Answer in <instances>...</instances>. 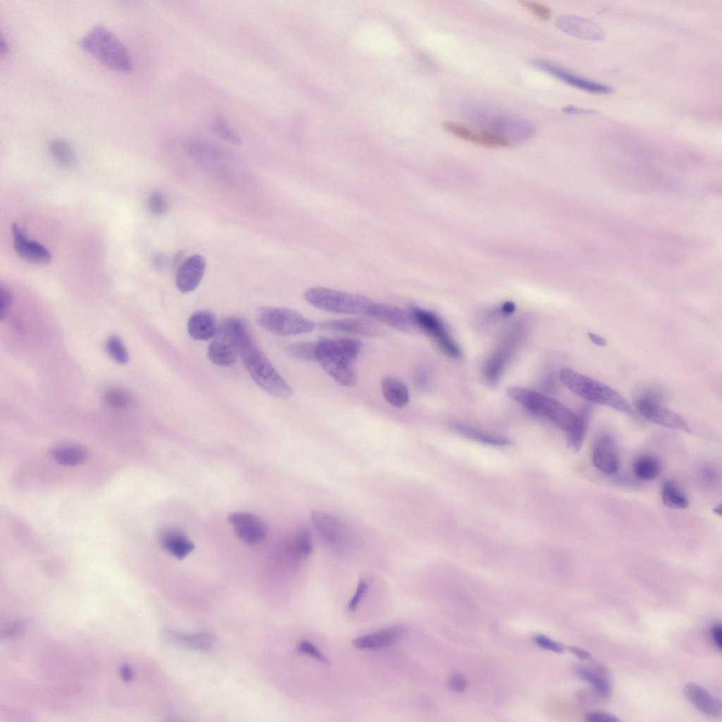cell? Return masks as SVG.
<instances>
[{
  "mask_svg": "<svg viewBox=\"0 0 722 722\" xmlns=\"http://www.w3.org/2000/svg\"><path fill=\"white\" fill-rule=\"evenodd\" d=\"M508 395L530 411L543 416L563 429L569 447L577 451L582 446L592 412L585 405L576 414L560 402L537 391L518 386H510Z\"/></svg>",
  "mask_w": 722,
  "mask_h": 722,
  "instance_id": "6da1fadb",
  "label": "cell"
},
{
  "mask_svg": "<svg viewBox=\"0 0 722 722\" xmlns=\"http://www.w3.org/2000/svg\"><path fill=\"white\" fill-rule=\"evenodd\" d=\"M237 344L244 366L256 384L279 398H286L292 396L291 387L259 348L243 320L238 328Z\"/></svg>",
  "mask_w": 722,
  "mask_h": 722,
  "instance_id": "7a4b0ae2",
  "label": "cell"
},
{
  "mask_svg": "<svg viewBox=\"0 0 722 722\" xmlns=\"http://www.w3.org/2000/svg\"><path fill=\"white\" fill-rule=\"evenodd\" d=\"M80 46L104 66L119 72L132 68L128 51L123 42L102 25L92 27L80 41Z\"/></svg>",
  "mask_w": 722,
  "mask_h": 722,
  "instance_id": "3957f363",
  "label": "cell"
},
{
  "mask_svg": "<svg viewBox=\"0 0 722 722\" xmlns=\"http://www.w3.org/2000/svg\"><path fill=\"white\" fill-rule=\"evenodd\" d=\"M559 376L570 391L583 399L621 412H632L627 400L610 386L569 368L562 369Z\"/></svg>",
  "mask_w": 722,
  "mask_h": 722,
  "instance_id": "277c9868",
  "label": "cell"
},
{
  "mask_svg": "<svg viewBox=\"0 0 722 722\" xmlns=\"http://www.w3.org/2000/svg\"><path fill=\"white\" fill-rule=\"evenodd\" d=\"M305 298L311 305L321 310L346 314L366 315L372 301L362 295L323 287L307 289Z\"/></svg>",
  "mask_w": 722,
  "mask_h": 722,
  "instance_id": "5b68a950",
  "label": "cell"
},
{
  "mask_svg": "<svg viewBox=\"0 0 722 722\" xmlns=\"http://www.w3.org/2000/svg\"><path fill=\"white\" fill-rule=\"evenodd\" d=\"M256 319L267 331L279 336H293L311 332L314 322L300 313L285 307L262 306Z\"/></svg>",
  "mask_w": 722,
  "mask_h": 722,
  "instance_id": "8992f818",
  "label": "cell"
},
{
  "mask_svg": "<svg viewBox=\"0 0 722 722\" xmlns=\"http://www.w3.org/2000/svg\"><path fill=\"white\" fill-rule=\"evenodd\" d=\"M662 396L656 391H647L635 401L639 413L656 424L687 433L691 430L686 421L675 412L661 405Z\"/></svg>",
  "mask_w": 722,
  "mask_h": 722,
  "instance_id": "52a82bcc",
  "label": "cell"
},
{
  "mask_svg": "<svg viewBox=\"0 0 722 722\" xmlns=\"http://www.w3.org/2000/svg\"><path fill=\"white\" fill-rule=\"evenodd\" d=\"M237 317L225 319L218 326L216 333L207 349L209 360L220 367L233 365L239 355L236 338Z\"/></svg>",
  "mask_w": 722,
  "mask_h": 722,
  "instance_id": "ba28073f",
  "label": "cell"
},
{
  "mask_svg": "<svg viewBox=\"0 0 722 722\" xmlns=\"http://www.w3.org/2000/svg\"><path fill=\"white\" fill-rule=\"evenodd\" d=\"M471 114L473 119L482 125L489 126L492 130L504 137L511 143L513 140H522L531 137L535 128L528 121L512 116H494L489 112L474 109Z\"/></svg>",
  "mask_w": 722,
  "mask_h": 722,
  "instance_id": "9c48e42d",
  "label": "cell"
},
{
  "mask_svg": "<svg viewBox=\"0 0 722 722\" xmlns=\"http://www.w3.org/2000/svg\"><path fill=\"white\" fill-rule=\"evenodd\" d=\"M317 361L332 378L345 386L357 382V374L352 361L331 349L322 338L316 343Z\"/></svg>",
  "mask_w": 722,
  "mask_h": 722,
  "instance_id": "30bf717a",
  "label": "cell"
},
{
  "mask_svg": "<svg viewBox=\"0 0 722 722\" xmlns=\"http://www.w3.org/2000/svg\"><path fill=\"white\" fill-rule=\"evenodd\" d=\"M311 519L316 532L328 547L339 552L350 547V531L338 518L315 510L311 513Z\"/></svg>",
  "mask_w": 722,
  "mask_h": 722,
  "instance_id": "8fae6325",
  "label": "cell"
},
{
  "mask_svg": "<svg viewBox=\"0 0 722 722\" xmlns=\"http://www.w3.org/2000/svg\"><path fill=\"white\" fill-rule=\"evenodd\" d=\"M410 312L413 322L432 337L446 355L453 358L460 357V348L436 314L417 307L411 308Z\"/></svg>",
  "mask_w": 722,
  "mask_h": 722,
  "instance_id": "7c38bea8",
  "label": "cell"
},
{
  "mask_svg": "<svg viewBox=\"0 0 722 722\" xmlns=\"http://www.w3.org/2000/svg\"><path fill=\"white\" fill-rule=\"evenodd\" d=\"M594 466L606 475H613L620 467V458L617 443L608 433L600 435L595 441L592 453Z\"/></svg>",
  "mask_w": 722,
  "mask_h": 722,
  "instance_id": "4fadbf2b",
  "label": "cell"
},
{
  "mask_svg": "<svg viewBox=\"0 0 722 722\" xmlns=\"http://www.w3.org/2000/svg\"><path fill=\"white\" fill-rule=\"evenodd\" d=\"M227 520L233 525L235 534L249 544L260 543L267 536V525L252 513L233 512L228 515Z\"/></svg>",
  "mask_w": 722,
  "mask_h": 722,
  "instance_id": "5bb4252c",
  "label": "cell"
},
{
  "mask_svg": "<svg viewBox=\"0 0 722 722\" xmlns=\"http://www.w3.org/2000/svg\"><path fill=\"white\" fill-rule=\"evenodd\" d=\"M533 64L539 70L580 90L596 94H610L613 92L611 86L577 75L547 61L534 60Z\"/></svg>",
  "mask_w": 722,
  "mask_h": 722,
  "instance_id": "9a60e30c",
  "label": "cell"
},
{
  "mask_svg": "<svg viewBox=\"0 0 722 722\" xmlns=\"http://www.w3.org/2000/svg\"><path fill=\"white\" fill-rule=\"evenodd\" d=\"M206 265L204 257L198 254L184 260L176 274V285L178 290L183 293L195 290L203 278Z\"/></svg>",
  "mask_w": 722,
  "mask_h": 722,
  "instance_id": "2e32d148",
  "label": "cell"
},
{
  "mask_svg": "<svg viewBox=\"0 0 722 722\" xmlns=\"http://www.w3.org/2000/svg\"><path fill=\"white\" fill-rule=\"evenodd\" d=\"M557 27L565 33L587 40H603L605 32L597 24L582 17L560 16L556 21Z\"/></svg>",
  "mask_w": 722,
  "mask_h": 722,
  "instance_id": "e0dca14e",
  "label": "cell"
},
{
  "mask_svg": "<svg viewBox=\"0 0 722 722\" xmlns=\"http://www.w3.org/2000/svg\"><path fill=\"white\" fill-rule=\"evenodd\" d=\"M366 316L401 331L409 330L413 322L410 312H406L396 306L373 300L367 310Z\"/></svg>",
  "mask_w": 722,
  "mask_h": 722,
  "instance_id": "ac0fdd59",
  "label": "cell"
},
{
  "mask_svg": "<svg viewBox=\"0 0 722 722\" xmlns=\"http://www.w3.org/2000/svg\"><path fill=\"white\" fill-rule=\"evenodd\" d=\"M13 247L18 255L30 262L44 264L51 259L49 250L40 243L30 240L17 224L12 226Z\"/></svg>",
  "mask_w": 722,
  "mask_h": 722,
  "instance_id": "d6986e66",
  "label": "cell"
},
{
  "mask_svg": "<svg viewBox=\"0 0 722 722\" xmlns=\"http://www.w3.org/2000/svg\"><path fill=\"white\" fill-rule=\"evenodd\" d=\"M683 692L687 699L702 714L710 717L721 715V699L702 685L688 683L684 686Z\"/></svg>",
  "mask_w": 722,
  "mask_h": 722,
  "instance_id": "ffe728a7",
  "label": "cell"
},
{
  "mask_svg": "<svg viewBox=\"0 0 722 722\" xmlns=\"http://www.w3.org/2000/svg\"><path fill=\"white\" fill-rule=\"evenodd\" d=\"M405 632L401 625L387 627L376 632L362 635L353 640V644L362 649H377L396 642Z\"/></svg>",
  "mask_w": 722,
  "mask_h": 722,
  "instance_id": "44dd1931",
  "label": "cell"
},
{
  "mask_svg": "<svg viewBox=\"0 0 722 722\" xmlns=\"http://www.w3.org/2000/svg\"><path fill=\"white\" fill-rule=\"evenodd\" d=\"M217 328L214 314L208 310L193 313L188 322L189 335L197 341H208L214 338Z\"/></svg>",
  "mask_w": 722,
  "mask_h": 722,
  "instance_id": "7402d4cb",
  "label": "cell"
},
{
  "mask_svg": "<svg viewBox=\"0 0 722 722\" xmlns=\"http://www.w3.org/2000/svg\"><path fill=\"white\" fill-rule=\"evenodd\" d=\"M164 637L168 642L177 646L197 650L209 649L215 642L213 635L208 632L185 634L165 629Z\"/></svg>",
  "mask_w": 722,
  "mask_h": 722,
  "instance_id": "603a6c76",
  "label": "cell"
},
{
  "mask_svg": "<svg viewBox=\"0 0 722 722\" xmlns=\"http://www.w3.org/2000/svg\"><path fill=\"white\" fill-rule=\"evenodd\" d=\"M159 540L162 547L178 559L184 558L195 548L189 538L176 528L164 530L160 534Z\"/></svg>",
  "mask_w": 722,
  "mask_h": 722,
  "instance_id": "cb8c5ba5",
  "label": "cell"
},
{
  "mask_svg": "<svg viewBox=\"0 0 722 722\" xmlns=\"http://www.w3.org/2000/svg\"><path fill=\"white\" fill-rule=\"evenodd\" d=\"M574 671L580 678L591 685L601 697L606 699L609 697L611 685L604 668L599 665L594 668L577 665Z\"/></svg>",
  "mask_w": 722,
  "mask_h": 722,
  "instance_id": "d4e9b609",
  "label": "cell"
},
{
  "mask_svg": "<svg viewBox=\"0 0 722 722\" xmlns=\"http://www.w3.org/2000/svg\"><path fill=\"white\" fill-rule=\"evenodd\" d=\"M322 326L332 331L365 336H372L379 333V329L376 324L360 319L329 320L323 322Z\"/></svg>",
  "mask_w": 722,
  "mask_h": 722,
  "instance_id": "484cf974",
  "label": "cell"
},
{
  "mask_svg": "<svg viewBox=\"0 0 722 722\" xmlns=\"http://www.w3.org/2000/svg\"><path fill=\"white\" fill-rule=\"evenodd\" d=\"M513 341L510 338L501 346L488 360L484 376L490 384L496 383L503 372L513 351Z\"/></svg>",
  "mask_w": 722,
  "mask_h": 722,
  "instance_id": "4316f807",
  "label": "cell"
},
{
  "mask_svg": "<svg viewBox=\"0 0 722 722\" xmlns=\"http://www.w3.org/2000/svg\"><path fill=\"white\" fill-rule=\"evenodd\" d=\"M381 386L384 397L391 405L403 408L408 403L409 391L401 380L393 377H386L383 378Z\"/></svg>",
  "mask_w": 722,
  "mask_h": 722,
  "instance_id": "83f0119b",
  "label": "cell"
},
{
  "mask_svg": "<svg viewBox=\"0 0 722 722\" xmlns=\"http://www.w3.org/2000/svg\"><path fill=\"white\" fill-rule=\"evenodd\" d=\"M50 455L59 465L73 466L84 462L87 458V452L78 446L62 445L51 449Z\"/></svg>",
  "mask_w": 722,
  "mask_h": 722,
  "instance_id": "f1b7e54d",
  "label": "cell"
},
{
  "mask_svg": "<svg viewBox=\"0 0 722 722\" xmlns=\"http://www.w3.org/2000/svg\"><path fill=\"white\" fill-rule=\"evenodd\" d=\"M632 470L637 478L642 481H652L660 472L659 460L651 455H642L635 460Z\"/></svg>",
  "mask_w": 722,
  "mask_h": 722,
  "instance_id": "f546056e",
  "label": "cell"
},
{
  "mask_svg": "<svg viewBox=\"0 0 722 722\" xmlns=\"http://www.w3.org/2000/svg\"><path fill=\"white\" fill-rule=\"evenodd\" d=\"M661 498L663 503L674 509H685L689 506V501L678 484L671 480L665 481L662 485Z\"/></svg>",
  "mask_w": 722,
  "mask_h": 722,
  "instance_id": "4dcf8cb0",
  "label": "cell"
},
{
  "mask_svg": "<svg viewBox=\"0 0 722 722\" xmlns=\"http://www.w3.org/2000/svg\"><path fill=\"white\" fill-rule=\"evenodd\" d=\"M49 150L60 166L68 168L75 164V154L66 141L59 138L51 140L49 143Z\"/></svg>",
  "mask_w": 722,
  "mask_h": 722,
  "instance_id": "1f68e13d",
  "label": "cell"
},
{
  "mask_svg": "<svg viewBox=\"0 0 722 722\" xmlns=\"http://www.w3.org/2000/svg\"><path fill=\"white\" fill-rule=\"evenodd\" d=\"M452 427L459 434L482 443L495 446H504L509 443V441L503 437L492 435L467 425L453 424Z\"/></svg>",
  "mask_w": 722,
  "mask_h": 722,
  "instance_id": "d6a6232c",
  "label": "cell"
},
{
  "mask_svg": "<svg viewBox=\"0 0 722 722\" xmlns=\"http://www.w3.org/2000/svg\"><path fill=\"white\" fill-rule=\"evenodd\" d=\"M213 131L222 140L233 145H240L243 142L241 136L228 123L222 115H216L212 123Z\"/></svg>",
  "mask_w": 722,
  "mask_h": 722,
  "instance_id": "836d02e7",
  "label": "cell"
},
{
  "mask_svg": "<svg viewBox=\"0 0 722 722\" xmlns=\"http://www.w3.org/2000/svg\"><path fill=\"white\" fill-rule=\"evenodd\" d=\"M443 128L448 133L460 139L476 145H482L480 132H475L466 126L453 122H445Z\"/></svg>",
  "mask_w": 722,
  "mask_h": 722,
  "instance_id": "e575fe53",
  "label": "cell"
},
{
  "mask_svg": "<svg viewBox=\"0 0 722 722\" xmlns=\"http://www.w3.org/2000/svg\"><path fill=\"white\" fill-rule=\"evenodd\" d=\"M288 353L300 360H317L316 343L302 342L288 347Z\"/></svg>",
  "mask_w": 722,
  "mask_h": 722,
  "instance_id": "d590c367",
  "label": "cell"
},
{
  "mask_svg": "<svg viewBox=\"0 0 722 722\" xmlns=\"http://www.w3.org/2000/svg\"><path fill=\"white\" fill-rule=\"evenodd\" d=\"M106 349L111 358L118 363H126L128 360L127 350L121 341L116 336L109 338L106 343Z\"/></svg>",
  "mask_w": 722,
  "mask_h": 722,
  "instance_id": "8d00e7d4",
  "label": "cell"
},
{
  "mask_svg": "<svg viewBox=\"0 0 722 722\" xmlns=\"http://www.w3.org/2000/svg\"><path fill=\"white\" fill-rule=\"evenodd\" d=\"M104 400L110 406L119 409L128 408L132 403L128 394L119 389L107 391L104 394Z\"/></svg>",
  "mask_w": 722,
  "mask_h": 722,
  "instance_id": "74e56055",
  "label": "cell"
},
{
  "mask_svg": "<svg viewBox=\"0 0 722 722\" xmlns=\"http://www.w3.org/2000/svg\"><path fill=\"white\" fill-rule=\"evenodd\" d=\"M520 4L539 20L548 21L551 18V9L541 3L532 1H521Z\"/></svg>",
  "mask_w": 722,
  "mask_h": 722,
  "instance_id": "f35d334b",
  "label": "cell"
},
{
  "mask_svg": "<svg viewBox=\"0 0 722 722\" xmlns=\"http://www.w3.org/2000/svg\"><path fill=\"white\" fill-rule=\"evenodd\" d=\"M297 649L299 652L307 654L325 665H329V660L310 642L307 640L301 641L298 643Z\"/></svg>",
  "mask_w": 722,
  "mask_h": 722,
  "instance_id": "ab89813d",
  "label": "cell"
},
{
  "mask_svg": "<svg viewBox=\"0 0 722 722\" xmlns=\"http://www.w3.org/2000/svg\"><path fill=\"white\" fill-rule=\"evenodd\" d=\"M148 204L150 211L155 215H162L168 209V204L166 199L159 192H154L150 195Z\"/></svg>",
  "mask_w": 722,
  "mask_h": 722,
  "instance_id": "60d3db41",
  "label": "cell"
},
{
  "mask_svg": "<svg viewBox=\"0 0 722 722\" xmlns=\"http://www.w3.org/2000/svg\"><path fill=\"white\" fill-rule=\"evenodd\" d=\"M534 641L539 647L554 652L560 653L564 649L563 646L561 643L542 634L534 635Z\"/></svg>",
  "mask_w": 722,
  "mask_h": 722,
  "instance_id": "b9f144b4",
  "label": "cell"
},
{
  "mask_svg": "<svg viewBox=\"0 0 722 722\" xmlns=\"http://www.w3.org/2000/svg\"><path fill=\"white\" fill-rule=\"evenodd\" d=\"M368 586L369 584L366 580L361 579L359 581L355 592L348 602V608L349 611H354L357 608L361 599L364 596Z\"/></svg>",
  "mask_w": 722,
  "mask_h": 722,
  "instance_id": "7bdbcfd3",
  "label": "cell"
},
{
  "mask_svg": "<svg viewBox=\"0 0 722 722\" xmlns=\"http://www.w3.org/2000/svg\"><path fill=\"white\" fill-rule=\"evenodd\" d=\"M468 686L467 679L460 674L452 675L448 681V687L450 690L457 692L465 691Z\"/></svg>",
  "mask_w": 722,
  "mask_h": 722,
  "instance_id": "ee69618b",
  "label": "cell"
},
{
  "mask_svg": "<svg viewBox=\"0 0 722 722\" xmlns=\"http://www.w3.org/2000/svg\"><path fill=\"white\" fill-rule=\"evenodd\" d=\"M585 720L592 722H618L620 719L616 716L603 711L591 712L585 716Z\"/></svg>",
  "mask_w": 722,
  "mask_h": 722,
  "instance_id": "f6af8a7d",
  "label": "cell"
},
{
  "mask_svg": "<svg viewBox=\"0 0 722 722\" xmlns=\"http://www.w3.org/2000/svg\"><path fill=\"white\" fill-rule=\"evenodd\" d=\"M11 302V295L10 293L6 289L1 288L0 290V310L2 319L6 316Z\"/></svg>",
  "mask_w": 722,
  "mask_h": 722,
  "instance_id": "bcb514c9",
  "label": "cell"
},
{
  "mask_svg": "<svg viewBox=\"0 0 722 722\" xmlns=\"http://www.w3.org/2000/svg\"><path fill=\"white\" fill-rule=\"evenodd\" d=\"M711 637L716 647L721 651L722 646V628L719 623L713 625L711 630Z\"/></svg>",
  "mask_w": 722,
  "mask_h": 722,
  "instance_id": "7dc6e473",
  "label": "cell"
},
{
  "mask_svg": "<svg viewBox=\"0 0 722 722\" xmlns=\"http://www.w3.org/2000/svg\"><path fill=\"white\" fill-rule=\"evenodd\" d=\"M563 111L567 114H596V111L591 109L581 108L573 105H568L565 106Z\"/></svg>",
  "mask_w": 722,
  "mask_h": 722,
  "instance_id": "c3c4849f",
  "label": "cell"
},
{
  "mask_svg": "<svg viewBox=\"0 0 722 722\" xmlns=\"http://www.w3.org/2000/svg\"><path fill=\"white\" fill-rule=\"evenodd\" d=\"M568 649L580 659L587 660L592 658L591 654L582 648L570 646L568 647Z\"/></svg>",
  "mask_w": 722,
  "mask_h": 722,
  "instance_id": "681fc988",
  "label": "cell"
},
{
  "mask_svg": "<svg viewBox=\"0 0 722 722\" xmlns=\"http://www.w3.org/2000/svg\"><path fill=\"white\" fill-rule=\"evenodd\" d=\"M588 336L589 339L595 344L599 346H605L607 344V341L604 337L596 334L594 333L589 332Z\"/></svg>",
  "mask_w": 722,
  "mask_h": 722,
  "instance_id": "f907efd6",
  "label": "cell"
},
{
  "mask_svg": "<svg viewBox=\"0 0 722 722\" xmlns=\"http://www.w3.org/2000/svg\"><path fill=\"white\" fill-rule=\"evenodd\" d=\"M121 675L122 678L126 681H129L133 677V673L130 668L128 666H123L121 668Z\"/></svg>",
  "mask_w": 722,
  "mask_h": 722,
  "instance_id": "816d5d0a",
  "label": "cell"
},
{
  "mask_svg": "<svg viewBox=\"0 0 722 722\" xmlns=\"http://www.w3.org/2000/svg\"><path fill=\"white\" fill-rule=\"evenodd\" d=\"M515 305L510 302L505 303L502 307V311L505 314H510L515 310Z\"/></svg>",
  "mask_w": 722,
  "mask_h": 722,
  "instance_id": "f5cc1de1",
  "label": "cell"
},
{
  "mask_svg": "<svg viewBox=\"0 0 722 722\" xmlns=\"http://www.w3.org/2000/svg\"><path fill=\"white\" fill-rule=\"evenodd\" d=\"M416 380L418 385L424 386L427 383L426 375L423 373V372H420L417 374Z\"/></svg>",
  "mask_w": 722,
  "mask_h": 722,
  "instance_id": "db71d44e",
  "label": "cell"
},
{
  "mask_svg": "<svg viewBox=\"0 0 722 722\" xmlns=\"http://www.w3.org/2000/svg\"><path fill=\"white\" fill-rule=\"evenodd\" d=\"M8 51V47L3 39L1 41V54L3 55Z\"/></svg>",
  "mask_w": 722,
  "mask_h": 722,
  "instance_id": "11a10c76",
  "label": "cell"
},
{
  "mask_svg": "<svg viewBox=\"0 0 722 722\" xmlns=\"http://www.w3.org/2000/svg\"><path fill=\"white\" fill-rule=\"evenodd\" d=\"M713 511H714V513H716V515H718L721 516V513H722V510H721V505H718V506H716V507H715V508H714L713 509Z\"/></svg>",
  "mask_w": 722,
  "mask_h": 722,
  "instance_id": "9f6ffc18",
  "label": "cell"
}]
</instances>
